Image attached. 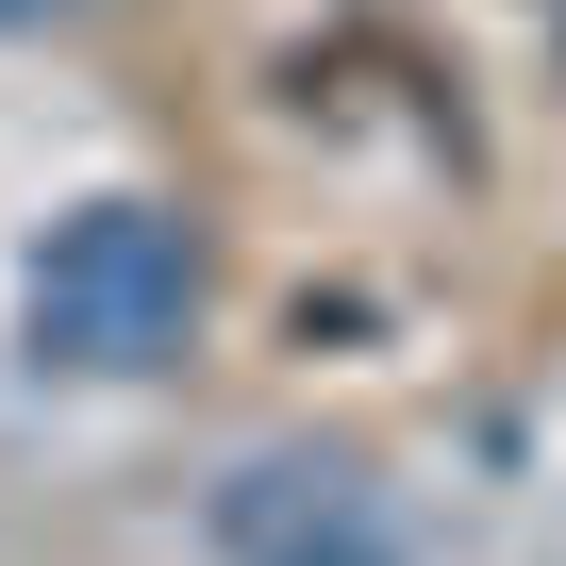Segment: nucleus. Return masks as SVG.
<instances>
[{
	"label": "nucleus",
	"mask_w": 566,
	"mask_h": 566,
	"mask_svg": "<svg viewBox=\"0 0 566 566\" xmlns=\"http://www.w3.org/2000/svg\"><path fill=\"white\" fill-rule=\"evenodd\" d=\"M18 334L34 367H84V384H134V367H184L200 334V217L184 200H67L18 266Z\"/></svg>",
	"instance_id": "nucleus-1"
},
{
	"label": "nucleus",
	"mask_w": 566,
	"mask_h": 566,
	"mask_svg": "<svg viewBox=\"0 0 566 566\" xmlns=\"http://www.w3.org/2000/svg\"><path fill=\"white\" fill-rule=\"evenodd\" d=\"M217 566H417V533L350 450H250L217 483Z\"/></svg>",
	"instance_id": "nucleus-2"
},
{
	"label": "nucleus",
	"mask_w": 566,
	"mask_h": 566,
	"mask_svg": "<svg viewBox=\"0 0 566 566\" xmlns=\"http://www.w3.org/2000/svg\"><path fill=\"white\" fill-rule=\"evenodd\" d=\"M34 18H84V0H0V34H34Z\"/></svg>",
	"instance_id": "nucleus-3"
}]
</instances>
